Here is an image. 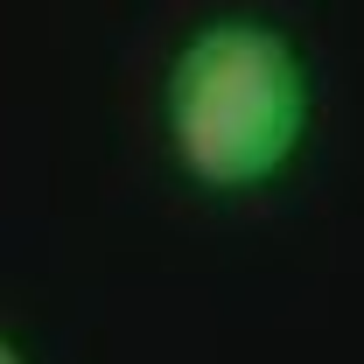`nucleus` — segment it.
I'll use <instances>...</instances> for the list:
<instances>
[{"label": "nucleus", "instance_id": "f257e3e1", "mask_svg": "<svg viewBox=\"0 0 364 364\" xmlns=\"http://www.w3.org/2000/svg\"><path fill=\"white\" fill-rule=\"evenodd\" d=\"M309 112H316V85L301 49L252 14L203 21L176 49L161 85L168 161L210 196H245L287 176V161L309 140Z\"/></svg>", "mask_w": 364, "mask_h": 364}, {"label": "nucleus", "instance_id": "f03ea898", "mask_svg": "<svg viewBox=\"0 0 364 364\" xmlns=\"http://www.w3.org/2000/svg\"><path fill=\"white\" fill-rule=\"evenodd\" d=\"M0 364H28V358H21V343H14V336H0Z\"/></svg>", "mask_w": 364, "mask_h": 364}]
</instances>
